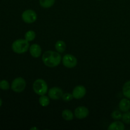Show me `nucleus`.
Here are the masks:
<instances>
[{
	"mask_svg": "<svg viewBox=\"0 0 130 130\" xmlns=\"http://www.w3.org/2000/svg\"><path fill=\"white\" fill-rule=\"evenodd\" d=\"M39 103L42 107H47L50 103V97L46 96L45 95H41L39 99Z\"/></svg>",
	"mask_w": 130,
	"mask_h": 130,
	"instance_id": "17",
	"label": "nucleus"
},
{
	"mask_svg": "<svg viewBox=\"0 0 130 130\" xmlns=\"http://www.w3.org/2000/svg\"><path fill=\"white\" fill-rule=\"evenodd\" d=\"M55 49L58 53H63L65 52L66 49V44L63 41L59 40L57 41V43L55 44Z\"/></svg>",
	"mask_w": 130,
	"mask_h": 130,
	"instance_id": "13",
	"label": "nucleus"
},
{
	"mask_svg": "<svg viewBox=\"0 0 130 130\" xmlns=\"http://www.w3.org/2000/svg\"><path fill=\"white\" fill-rule=\"evenodd\" d=\"M29 52L32 57L34 58H38L41 55V47L38 44H32L29 47Z\"/></svg>",
	"mask_w": 130,
	"mask_h": 130,
	"instance_id": "10",
	"label": "nucleus"
},
{
	"mask_svg": "<svg viewBox=\"0 0 130 130\" xmlns=\"http://www.w3.org/2000/svg\"><path fill=\"white\" fill-rule=\"evenodd\" d=\"M33 90L37 95L41 96L48 92V85L44 80L38 79L33 83Z\"/></svg>",
	"mask_w": 130,
	"mask_h": 130,
	"instance_id": "3",
	"label": "nucleus"
},
{
	"mask_svg": "<svg viewBox=\"0 0 130 130\" xmlns=\"http://www.w3.org/2000/svg\"><path fill=\"white\" fill-rule=\"evenodd\" d=\"M62 98L63 100V101H66V102H69L71 101V100H72V99H74L72 94L69 93H63V95H62Z\"/></svg>",
	"mask_w": 130,
	"mask_h": 130,
	"instance_id": "22",
	"label": "nucleus"
},
{
	"mask_svg": "<svg viewBox=\"0 0 130 130\" xmlns=\"http://www.w3.org/2000/svg\"><path fill=\"white\" fill-rule=\"evenodd\" d=\"M89 115V110L85 106H79L74 110V116L76 118L79 119H85Z\"/></svg>",
	"mask_w": 130,
	"mask_h": 130,
	"instance_id": "9",
	"label": "nucleus"
},
{
	"mask_svg": "<svg viewBox=\"0 0 130 130\" xmlns=\"http://www.w3.org/2000/svg\"><path fill=\"white\" fill-rule=\"evenodd\" d=\"M26 87V81L23 77L15 78L11 83V90L16 93L22 92Z\"/></svg>",
	"mask_w": 130,
	"mask_h": 130,
	"instance_id": "4",
	"label": "nucleus"
},
{
	"mask_svg": "<svg viewBox=\"0 0 130 130\" xmlns=\"http://www.w3.org/2000/svg\"><path fill=\"white\" fill-rule=\"evenodd\" d=\"M123 121L126 124H130V111L126 112L122 116Z\"/></svg>",
	"mask_w": 130,
	"mask_h": 130,
	"instance_id": "21",
	"label": "nucleus"
},
{
	"mask_svg": "<svg viewBox=\"0 0 130 130\" xmlns=\"http://www.w3.org/2000/svg\"><path fill=\"white\" fill-rule=\"evenodd\" d=\"M29 41L26 39H19L15 40L13 43L11 48L13 51L17 54H22L25 53L29 50Z\"/></svg>",
	"mask_w": 130,
	"mask_h": 130,
	"instance_id": "2",
	"label": "nucleus"
},
{
	"mask_svg": "<svg viewBox=\"0 0 130 130\" xmlns=\"http://www.w3.org/2000/svg\"><path fill=\"white\" fill-rule=\"evenodd\" d=\"M86 89L83 85H78L76 86L74 88L72 91V95H73L74 99H76L77 100L83 99L84 96L86 95Z\"/></svg>",
	"mask_w": 130,
	"mask_h": 130,
	"instance_id": "7",
	"label": "nucleus"
},
{
	"mask_svg": "<svg viewBox=\"0 0 130 130\" xmlns=\"http://www.w3.org/2000/svg\"><path fill=\"white\" fill-rule=\"evenodd\" d=\"M42 60L47 67H55L60 63L62 57L58 52L48 50L43 54Z\"/></svg>",
	"mask_w": 130,
	"mask_h": 130,
	"instance_id": "1",
	"label": "nucleus"
},
{
	"mask_svg": "<svg viewBox=\"0 0 130 130\" xmlns=\"http://www.w3.org/2000/svg\"><path fill=\"white\" fill-rule=\"evenodd\" d=\"M119 108L122 112L129 111L130 110V101L128 99H123L120 100L119 104Z\"/></svg>",
	"mask_w": 130,
	"mask_h": 130,
	"instance_id": "11",
	"label": "nucleus"
},
{
	"mask_svg": "<svg viewBox=\"0 0 130 130\" xmlns=\"http://www.w3.org/2000/svg\"><path fill=\"white\" fill-rule=\"evenodd\" d=\"M63 93L62 89L58 87H53L48 91V96L54 100H59L62 97Z\"/></svg>",
	"mask_w": 130,
	"mask_h": 130,
	"instance_id": "8",
	"label": "nucleus"
},
{
	"mask_svg": "<svg viewBox=\"0 0 130 130\" xmlns=\"http://www.w3.org/2000/svg\"><path fill=\"white\" fill-rule=\"evenodd\" d=\"M123 93L127 99H130V81L124 83L123 87Z\"/></svg>",
	"mask_w": 130,
	"mask_h": 130,
	"instance_id": "16",
	"label": "nucleus"
},
{
	"mask_svg": "<svg viewBox=\"0 0 130 130\" xmlns=\"http://www.w3.org/2000/svg\"><path fill=\"white\" fill-rule=\"evenodd\" d=\"M55 0H39V5L44 8H49L55 4Z\"/></svg>",
	"mask_w": 130,
	"mask_h": 130,
	"instance_id": "15",
	"label": "nucleus"
},
{
	"mask_svg": "<svg viewBox=\"0 0 130 130\" xmlns=\"http://www.w3.org/2000/svg\"><path fill=\"white\" fill-rule=\"evenodd\" d=\"M124 129H125V126L123 123L119 121H116L113 122L108 127L109 130H124Z\"/></svg>",
	"mask_w": 130,
	"mask_h": 130,
	"instance_id": "12",
	"label": "nucleus"
},
{
	"mask_svg": "<svg viewBox=\"0 0 130 130\" xmlns=\"http://www.w3.org/2000/svg\"><path fill=\"white\" fill-rule=\"evenodd\" d=\"M111 116L115 120H119V119H121L122 118L123 114H121V112L119 110H116L112 112V113L111 114Z\"/></svg>",
	"mask_w": 130,
	"mask_h": 130,
	"instance_id": "19",
	"label": "nucleus"
},
{
	"mask_svg": "<svg viewBox=\"0 0 130 130\" xmlns=\"http://www.w3.org/2000/svg\"><path fill=\"white\" fill-rule=\"evenodd\" d=\"M0 88L3 90H8L10 88V84L6 80H1L0 81Z\"/></svg>",
	"mask_w": 130,
	"mask_h": 130,
	"instance_id": "20",
	"label": "nucleus"
},
{
	"mask_svg": "<svg viewBox=\"0 0 130 130\" xmlns=\"http://www.w3.org/2000/svg\"><path fill=\"white\" fill-rule=\"evenodd\" d=\"M62 116L64 120L69 121H72L74 118V114L69 109H65L62 111Z\"/></svg>",
	"mask_w": 130,
	"mask_h": 130,
	"instance_id": "14",
	"label": "nucleus"
},
{
	"mask_svg": "<svg viewBox=\"0 0 130 130\" xmlns=\"http://www.w3.org/2000/svg\"><path fill=\"white\" fill-rule=\"evenodd\" d=\"M62 63L67 68H74L77 66V58L71 54H66L62 59Z\"/></svg>",
	"mask_w": 130,
	"mask_h": 130,
	"instance_id": "6",
	"label": "nucleus"
},
{
	"mask_svg": "<svg viewBox=\"0 0 130 130\" xmlns=\"http://www.w3.org/2000/svg\"><path fill=\"white\" fill-rule=\"evenodd\" d=\"M22 19L26 24H32L37 20V14L34 10H27L22 14Z\"/></svg>",
	"mask_w": 130,
	"mask_h": 130,
	"instance_id": "5",
	"label": "nucleus"
},
{
	"mask_svg": "<svg viewBox=\"0 0 130 130\" xmlns=\"http://www.w3.org/2000/svg\"><path fill=\"white\" fill-rule=\"evenodd\" d=\"M36 38V33L34 30H29L25 34V39L27 41H32Z\"/></svg>",
	"mask_w": 130,
	"mask_h": 130,
	"instance_id": "18",
	"label": "nucleus"
},
{
	"mask_svg": "<svg viewBox=\"0 0 130 130\" xmlns=\"http://www.w3.org/2000/svg\"><path fill=\"white\" fill-rule=\"evenodd\" d=\"M2 103H3L2 100H1V98H0V107H1V105H2Z\"/></svg>",
	"mask_w": 130,
	"mask_h": 130,
	"instance_id": "24",
	"label": "nucleus"
},
{
	"mask_svg": "<svg viewBox=\"0 0 130 130\" xmlns=\"http://www.w3.org/2000/svg\"><path fill=\"white\" fill-rule=\"evenodd\" d=\"M33 129H36V130H38V129L36 128V127H33V128H30V130H33Z\"/></svg>",
	"mask_w": 130,
	"mask_h": 130,
	"instance_id": "23",
	"label": "nucleus"
}]
</instances>
